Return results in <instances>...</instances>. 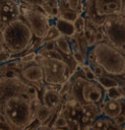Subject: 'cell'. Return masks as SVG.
<instances>
[{"label":"cell","instance_id":"cell-1","mask_svg":"<svg viewBox=\"0 0 125 130\" xmlns=\"http://www.w3.org/2000/svg\"><path fill=\"white\" fill-rule=\"evenodd\" d=\"M86 57V60L96 62L109 75L121 77L125 73V54L107 40L95 44Z\"/></svg>","mask_w":125,"mask_h":130},{"label":"cell","instance_id":"cell-2","mask_svg":"<svg viewBox=\"0 0 125 130\" xmlns=\"http://www.w3.org/2000/svg\"><path fill=\"white\" fill-rule=\"evenodd\" d=\"M79 68V67H78ZM68 100L78 105H100L106 99V89L97 81L85 78L80 69H76L70 76V87L67 93Z\"/></svg>","mask_w":125,"mask_h":130},{"label":"cell","instance_id":"cell-13","mask_svg":"<svg viewBox=\"0 0 125 130\" xmlns=\"http://www.w3.org/2000/svg\"><path fill=\"white\" fill-rule=\"evenodd\" d=\"M58 111L49 108L48 106L44 105L43 103H40L37 106L36 110H35V117L38 120H40L41 124H46V125H48L50 127L49 124L53 121V119L55 118V116H56V114H57Z\"/></svg>","mask_w":125,"mask_h":130},{"label":"cell","instance_id":"cell-17","mask_svg":"<svg viewBox=\"0 0 125 130\" xmlns=\"http://www.w3.org/2000/svg\"><path fill=\"white\" fill-rule=\"evenodd\" d=\"M80 110H81V114L87 116L91 120V122L98 116L102 115L100 106L97 105V104H84V105H81Z\"/></svg>","mask_w":125,"mask_h":130},{"label":"cell","instance_id":"cell-9","mask_svg":"<svg viewBox=\"0 0 125 130\" xmlns=\"http://www.w3.org/2000/svg\"><path fill=\"white\" fill-rule=\"evenodd\" d=\"M42 89H43V91L40 96L41 103H43L44 105L48 106L49 108H51L53 110L58 111L61 108V106L63 104V100H64V98L58 91L59 88H54L53 85L44 84Z\"/></svg>","mask_w":125,"mask_h":130},{"label":"cell","instance_id":"cell-7","mask_svg":"<svg viewBox=\"0 0 125 130\" xmlns=\"http://www.w3.org/2000/svg\"><path fill=\"white\" fill-rule=\"evenodd\" d=\"M100 27L110 44L116 48L125 45V16L122 14L108 15Z\"/></svg>","mask_w":125,"mask_h":130},{"label":"cell","instance_id":"cell-25","mask_svg":"<svg viewBox=\"0 0 125 130\" xmlns=\"http://www.w3.org/2000/svg\"><path fill=\"white\" fill-rule=\"evenodd\" d=\"M61 34L59 32V30L57 29V27L55 26V24H51L48 31H47V35L46 37L43 39V40H55L57 37H59Z\"/></svg>","mask_w":125,"mask_h":130},{"label":"cell","instance_id":"cell-16","mask_svg":"<svg viewBox=\"0 0 125 130\" xmlns=\"http://www.w3.org/2000/svg\"><path fill=\"white\" fill-rule=\"evenodd\" d=\"M54 41H55L56 48L58 49V51H60L64 56H71V54H72V48H71L69 39L67 37H65L63 35H60Z\"/></svg>","mask_w":125,"mask_h":130},{"label":"cell","instance_id":"cell-3","mask_svg":"<svg viewBox=\"0 0 125 130\" xmlns=\"http://www.w3.org/2000/svg\"><path fill=\"white\" fill-rule=\"evenodd\" d=\"M0 38L2 46L13 56L24 53L34 42L33 32L21 16L9 21L0 32Z\"/></svg>","mask_w":125,"mask_h":130},{"label":"cell","instance_id":"cell-23","mask_svg":"<svg viewBox=\"0 0 125 130\" xmlns=\"http://www.w3.org/2000/svg\"><path fill=\"white\" fill-rule=\"evenodd\" d=\"M106 98L109 99H116V100H125L123 94L120 91L119 85L118 86H112L110 88L106 89Z\"/></svg>","mask_w":125,"mask_h":130},{"label":"cell","instance_id":"cell-15","mask_svg":"<svg viewBox=\"0 0 125 130\" xmlns=\"http://www.w3.org/2000/svg\"><path fill=\"white\" fill-rule=\"evenodd\" d=\"M90 128L91 129H109V128H118V127L115 125L112 119L104 115H100L92 120L90 124Z\"/></svg>","mask_w":125,"mask_h":130},{"label":"cell","instance_id":"cell-6","mask_svg":"<svg viewBox=\"0 0 125 130\" xmlns=\"http://www.w3.org/2000/svg\"><path fill=\"white\" fill-rule=\"evenodd\" d=\"M21 17L33 32L34 39L43 40L51 25L50 17L40 8L30 7L20 3Z\"/></svg>","mask_w":125,"mask_h":130},{"label":"cell","instance_id":"cell-5","mask_svg":"<svg viewBox=\"0 0 125 130\" xmlns=\"http://www.w3.org/2000/svg\"><path fill=\"white\" fill-rule=\"evenodd\" d=\"M124 0H88L83 8L84 16L96 26L100 27L108 15L121 14Z\"/></svg>","mask_w":125,"mask_h":130},{"label":"cell","instance_id":"cell-26","mask_svg":"<svg viewBox=\"0 0 125 130\" xmlns=\"http://www.w3.org/2000/svg\"><path fill=\"white\" fill-rule=\"evenodd\" d=\"M12 58H14V56H13L6 48H4V47L2 46V48L0 49V64L9 61V60H11Z\"/></svg>","mask_w":125,"mask_h":130},{"label":"cell","instance_id":"cell-21","mask_svg":"<svg viewBox=\"0 0 125 130\" xmlns=\"http://www.w3.org/2000/svg\"><path fill=\"white\" fill-rule=\"evenodd\" d=\"M21 56L18 58V60L20 61V63L22 64H27L30 62L36 61V58L38 56V53L36 50H32V51H25L24 54H20Z\"/></svg>","mask_w":125,"mask_h":130},{"label":"cell","instance_id":"cell-30","mask_svg":"<svg viewBox=\"0 0 125 130\" xmlns=\"http://www.w3.org/2000/svg\"><path fill=\"white\" fill-rule=\"evenodd\" d=\"M0 125L2 127H6V128H9L8 126V121H7V118L6 116L0 111Z\"/></svg>","mask_w":125,"mask_h":130},{"label":"cell","instance_id":"cell-20","mask_svg":"<svg viewBox=\"0 0 125 130\" xmlns=\"http://www.w3.org/2000/svg\"><path fill=\"white\" fill-rule=\"evenodd\" d=\"M50 128H68L67 118L62 114H56L53 119V125H50Z\"/></svg>","mask_w":125,"mask_h":130},{"label":"cell","instance_id":"cell-8","mask_svg":"<svg viewBox=\"0 0 125 130\" xmlns=\"http://www.w3.org/2000/svg\"><path fill=\"white\" fill-rule=\"evenodd\" d=\"M19 75L24 81L30 84H34L39 88L40 91L42 90L44 85V72H43L42 66L37 61L30 62L27 64L21 63Z\"/></svg>","mask_w":125,"mask_h":130},{"label":"cell","instance_id":"cell-14","mask_svg":"<svg viewBox=\"0 0 125 130\" xmlns=\"http://www.w3.org/2000/svg\"><path fill=\"white\" fill-rule=\"evenodd\" d=\"M54 24L59 30V32L67 38H70L73 35H75V28H74V24L72 21L64 19L61 16H58L55 18Z\"/></svg>","mask_w":125,"mask_h":130},{"label":"cell","instance_id":"cell-27","mask_svg":"<svg viewBox=\"0 0 125 130\" xmlns=\"http://www.w3.org/2000/svg\"><path fill=\"white\" fill-rule=\"evenodd\" d=\"M72 58L74 59V61L77 63V64H81V63H84L86 62V57L81 53L80 50H72V54H71Z\"/></svg>","mask_w":125,"mask_h":130},{"label":"cell","instance_id":"cell-18","mask_svg":"<svg viewBox=\"0 0 125 130\" xmlns=\"http://www.w3.org/2000/svg\"><path fill=\"white\" fill-rule=\"evenodd\" d=\"M96 80L105 88H110L112 86H118L120 84L119 80L116 78V76H112V75H109L107 73L105 74H102L100 76H97Z\"/></svg>","mask_w":125,"mask_h":130},{"label":"cell","instance_id":"cell-24","mask_svg":"<svg viewBox=\"0 0 125 130\" xmlns=\"http://www.w3.org/2000/svg\"><path fill=\"white\" fill-rule=\"evenodd\" d=\"M60 1L64 2L72 10L82 13V1L81 0H60Z\"/></svg>","mask_w":125,"mask_h":130},{"label":"cell","instance_id":"cell-4","mask_svg":"<svg viewBox=\"0 0 125 130\" xmlns=\"http://www.w3.org/2000/svg\"><path fill=\"white\" fill-rule=\"evenodd\" d=\"M68 57L69 56H66L65 58H58L38 54L36 61L43 68L44 84L60 86L70 78L73 71L68 64Z\"/></svg>","mask_w":125,"mask_h":130},{"label":"cell","instance_id":"cell-32","mask_svg":"<svg viewBox=\"0 0 125 130\" xmlns=\"http://www.w3.org/2000/svg\"><path fill=\"white\" fill-rule=\"evenodd\" d=\"M10 1H12V2H14L16 4H20V0H10Z\"/></svg>","mask_w":125,"mask_h":130},{"label":"cell","instance_id":"cell-34","mask_svg":"<svg viewBox=\"0 0 125 130\" xmlns=\"http://www.w3.org/2000/svg\"><path fill=\"white\" fill-rule=\"evenodd\" d=\"M121 77H123V78H125V73H124V74H123V75H122Z\"/></svg>","mask_w":125,"mask_h":130},{"label":"cell","instance_id":"cell-22","mask_svg":"<svg viewBox=\"0 0 125 130\" xmlns=\"http://www.w3.org/2000/svg\"><path fill=\"white\" fill-rule=\"evenodd\" d=\"M78 67H79V69L81 70V72L83 73V75L85 76V78H87V79H89V80H96L97 75L93 73L91 67L89 66V64H88L87 62L78 64Z\"/></svg>","mask_w":125,"mask_h":130},{"label":"cell","instance_id":"cell-19","mask_svg":"<svg viewBox=\"0 0 125 130\" xmlns=\"http://www.w3.org/2000/svg\"><path fill=\"white\" fill-rule=\"evenodd\" d=\"M74 28H75V34L78 32H83L86 27V17L82 15V13H79L76 19L73 21Z\"/></svg>","mask_w":125,"mask_h":130},{"label":"cell","instance_id":"cell-28","mask_svg":"<svg viewBox=\"0 0 125 130\" xmlns=\"http://www.w3.org/2000/svg\"><path fill=\"white\" fill-rule=\"evenodd\" d=\"M113 122L115 123V125L118 127V128H121L124 124H125V115L122 113L120 115H118L117 117H115L114 119H112Z\"/></svg>","mask_w":125,"mask_h":130},{"label":"cell","instance_id":"cell-33","mask_svg":"<svg viewBox=\"0 0 125 130\" xmlns=\"http://www.w3.org/2000/svg\"><path fill=\"white\" fill-rule=\"evenodd\" d=\"M2 48V42H1V38H0V49Z\"/></svg>","mask_w":125,"mask_h":130},{"label":"cell","instance_id":"cell-11","mask_svg":"<svg viewBox=\"0 0 125 130\" xmlns=\"http://www.w3.org/2000/svg\"><path fill=\"white\" fill-rule=\"evenodd\" d=\"M21 16L20 4L10 0H0V21L8 23Z\"/></svg>","mask_w":125,"mask_h":130},{"label":"cell","instance_id":"cell-10","mask_svg":"<svg viewBox=\"0 0 125 130\" xmlns=\"http://www.w3.org/2000/svg\"><path fill=\"white\" fill-rule=\"evenodd\" d=\"M20 3L30 7H38L42 9L50 18L59 16L60 0H20Z\"/></svg>","mask_w":125,"mask_h":130},{"label":"cell","instance_id":"cell-29","mask_svg":"<svg viewBox=\"0 0 125 130\" xmlns=\"http://www.w3.org/2000/svg\"><path fill=\"white\" fill-rule=\"evenodd\" d=\"M95 40H96V44L99 43V42H102V41H105L106 38H105V35L103 32V30L101 29V27H98L96 34H95Z\"/></svg>","mask_w":125,"mask_h":130},{"label":"cell","instance_id":"cell-31","mask_svg":"<svg viewBox=\"0 0 125 130\" xmlns=\"http://www.w3.org/2000/svg\"><path fill=\"white\" fill-rule=\"evenodd\" d=\"M121 14L123 16H125V1H123V4H122V9H121Z\"/></svg>","mask_w":125,"mask_h":130},{"label":"cell","instance_id":"cell-12","mask_svg":"<svg viewBox=\"0 0 125 130\" xmlns=\"http://www.w3.org/2000/svg\"><path fill=\"white\" fill-rule=\"evenodd\" d=\"M100 109L102 115L114 119L118 115L123 113V100H116V99H109L106 98L100 105Z\"/></svg>","mask_w":125,"mask_h":130}]
</instances>
